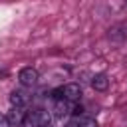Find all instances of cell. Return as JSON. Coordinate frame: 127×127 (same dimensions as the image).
<instances>
[{
  "instance_id": "obj_1",
  "label": "cell",
  "mask_w": 127,
  "mask_h": 127,
  "mask_svg": "<svg viewBox=\"0 0 127 127\" xmlns=\"http://www.w3.org/2000/svg\"><path fill=\"white\" fill-rule=\"evenodd\" d=\"M52 115L46 109H32L26 113V121L24 127H50Z\"/></svg>"
},
{
  "instance_id": "obj_2",
  "label": "cell",
  "mask_w": 127,
  "mask_h": 127,
  "mask_svg": "<svg viewBox=\"0 0 127 127\" xmlns=\"http://www.w3.org/2000/svg\"><path fill=\"white\" fill-rule=\"evenodd\" d=\"M38 79H40V73L36 67H22L18 71V81L24 87H34L38 83Z\"/></svg>"
},
{
  "instance_id": "obj_3",
  "label": "cell",
  "mask_w": 127,
  "mask_h": 127,
  "mask_svg": "<svg viewBox=\"0 0 127 127\" xmlns=\"http://www.w3.org/2000/svg\"><path fill=\"white\" fill-rule=\"evenodd\" d=\"M62 95H64L65 101L77 103L79 97H81V87H79V83H67V85H64V87H62Z\"/></svg>"
},
{
  "instance_id": "obj_4",
  "label": "cell",
  "mask_w": 127,
  "mask_h": 127,
  "mask_svg": "<svg viewBox=\"0 0 127 127\" xmlns=\"http://www.w3.org/2000/svg\"><path fill=\"white\" fill-rule=\"evenodd\" d=\"M26 109L24 107H12L10 109V113L6 115L8 117V123H10V127H22L24 125V121H26Z\"/></svg>"
},
{
  "instance_id": "obj_5",
  "label": "cell",
  "mask_w": 127,
  "mask_h": 127,
  "mask_svg": "<svg viewBox=\"0 0 127 127\" xmlns=\"http://www.w3.org/2000/svg\"><path fill=\"white\" fill-rule=\"evenodd\" d=\"M91 87H93L95 91H105V89L109 87V79H107V75H105V73H95L93 79H91Z\"/></svg>"
},
{
  "instance_id": "obj_6",
  "label": "cell",
  "mask_w": 127,
  "mask_h": 127,
  "mask_svg": "<svg viewBox=\"0 0 127 127\" xmlns=\"http://www.w3.org/2000/svg\"><path fill=\"white\" fill-rule=\"evenodd\" d=\"M71 103L69 101H65V99H56V105H54V113H56V117H64V115H67V113H71Z\"/></svg>"
},
{
  "instance_id": "obj_7",
  "label": "cell",
  "mask_w": 127,
  "mask_h": 127,
  "mask_svg": "<svg viewBox=\"0 0 127 127\" xmlns=\"http://www.w3.org/2000/svg\"><path fill=\"white\" fill-rule=\"evenodd\" d=\"M26 101H28V97H26L24 91H12V93H10V103H12V107H24Z\"/></svg>"
},
{
  "instance_id": "obj_8",
  "label": "cell",
  "mask_w": 127,
  "mask_h": 127,
  "mask_svg": "<svg viewBox=\"0 0 127 127\" xmlns=\"http://www.w3.org/2000/svg\"><path fill=\"white\" fill-rule=\"evenodd\" d=\"M77 125L79 127H97V121L93 117H83L81 121H77Z\"/></svg>"
},
{
  "instance_id": "obj_9",
  "label": "cell",
  "mask_w": 127,
  "mask_h": 127,
  "mask_svg": "<svg viewBox=\"0 0 127 127\" xmlns=\"http://www.w3.org/2000/svg\"><path fill=\"white\" fill-rule=\"evenodd\" d=\"M0 127H10L8 117H6V115H2V113H0Z\"/></svg>"
},
{
  "instance_id": "obj_10",
  "label": "cell",
  "mask_w": 127,
  "mask_h": 127,
  "mask_svg": "<svg viewBox=\"0 0 127 127\" xmlns=\"http://www.w3.org/2000/svg\"><path fill=\"white\" fill-rule=\"evenodd\" d=\"M64 127H79V125H77V121H67Z\"/></svg>"
}]
</instances>
